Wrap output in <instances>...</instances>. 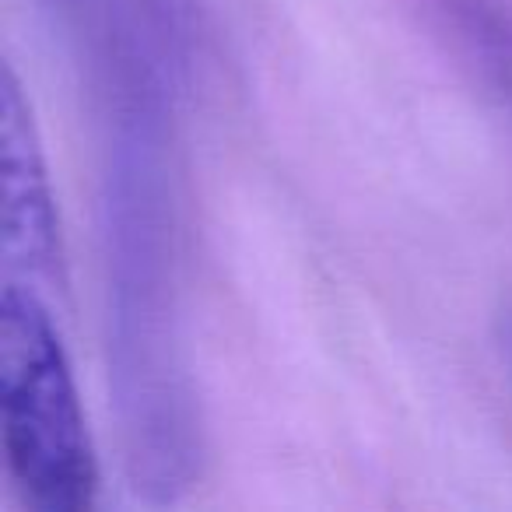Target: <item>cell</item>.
I'll return each instance as SVG.
<instances>
[{
    "label": "cell",
    "mask_w": 512,
    "mask_h": 512,
    "mask_svg": "<svg viewBox=\"0 0 512 512\" xmlns=\"http://www.w3.org/2000/svg\"><path fill=\"white\" fill-rule=\"evenodd\" d=\"M0 435L15 495L32 512H81L99 495L95 453L64 337L36 285L0 292Z\"/></svg>",
    "instance_id": "6da1fadb"
},
{
    "label": "cell",
    "mask_w": 512,
    "mask_h": 512,
    "mask_svg": "<svg viewBox=\"0 0 512 512\" xmlns=\"http://www.w3.org/2000/svg\"><path fill=\"white\" fill-rule=\"evenodd\" d=\"M0 228L11 267L39 281L64 278L60 211L43 141L32 120V102L11 67H4L0 78Z\"/></svg>",
    "instance_id": "7a4b0ae2"
}]
</instances>
